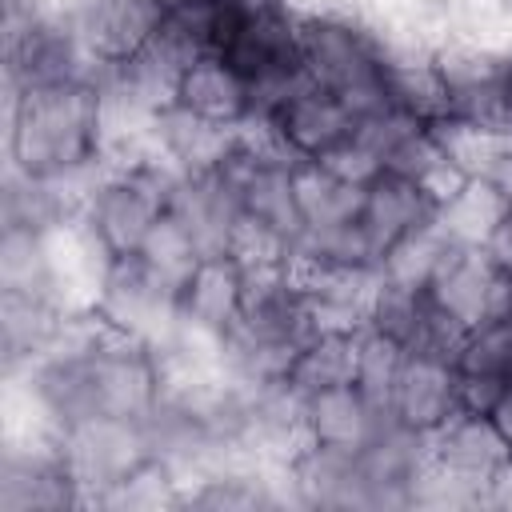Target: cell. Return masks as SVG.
<instances>
[{
    "label": "cell",
    "mask_w": 512,
    "mask_h": 512,
    "mask_svg": "<svg viewBox=\"0 0 512 512\" xmlns=\"http://www.w3.org/2000/svg\"><path fill=\"white\" fill-rule=\"evenodd\" d=\"M4 160L8 168L40 180H68L104 168L96 88H4Z\"/></svg>",
    "instance_id": "1"
},
{
    "label": "cell",
    "mask_w": 512,
    "mask_h": 512,
    "mask_svg": "<svg viewBox=\"0 0 512 512\" xmlns=\"http://www.w3.org/2000/svg\"><path fill=\"white\" fill-rule=\"evenodd\" d=\"M300 64L312 84L336 92L356 120L388 108L384 96V36L352 12L300 16Z\"/></svg>",
    "instance_id": "2"
},
{
    "label": "cell",
    "mask_w": 512,
    "mask_h": 512,
    "mask_svg": "<svg viewBox=\"0 0 512 512\" xmlns=\"http://www.w3.org/2000/svg\"><path fill=\"white\" fill-rule=\"evenodd\" d=\"M180 180L184 172L172 168L160 152L136 168H104L80 216L112 256H136L156 220L168 212Z\"/></svg>",
    "instance_id": "3"
},
{
    "label": "cell",
    "mask_w": 512,
    "mask_h": 512,
    "mask_svg": "<svg viewBox=\"0 0 512 512\" xmlns=\"http://www.w3.org/2000/svg\"><path fill=\"white\" fill-rule=\"evenodd\" d=\"M60 452L72 480L84 492V508H100V500L120 480H128L136 468L152 460V440L144 420L88 416L60 432Z\"/></svg>",
    "instance_id": "4"
},
{
    "label": "cell",
    "mask_w": 512,
    "mask_h": 512,
    "mask_svg": "<svg viewBox=\"0 0 512 512\" xmlns=\"http://www.w3.org/2000/svg\"><path fill=\"white\" fill-rule=\"evenodd\" d=\"M432 60L444 80V100H448L444 120L472 124V128H496V132L512 128V104H508V80H504L500 52L448 36L432 48Z\"/></svg>",
    "instance_id": "5"
},
{
    "label": "cell",
    "mask_w": 512,
    "mask_h": 512,
    "mask_svg": "<svg viewBox=\"0 0 512 512\" xmlns=\"http://www.w3.org/2000/svg\"><path fill=\"white\" fill-rule=\"evenodd\" d=\"M92 312L120 336L156 348L180 320V288L148 272L140 256H116Z\"/></svg>",
    "instance_id": "6"
},
{
    "label": "cell",
    "mask_w": 512,
    "mask_h": 512,
    "mask_svg": "<svg viewBox=\"0 0 512 512\" xmlns=\"http://www.w3.org/2000/svg\"><path fill=\"white\" fill-rule=\"evenodd\" d=\"M84 508L60 440H4L0 448V512H64Z\"/></svg>",
    "instance_id": "7"
},
{
    "label": "cell",
    "mask_w": 512,
    "mask_h": 512,
    "mask_svg": "<svg viewBox=\"0 0 512 512\" xmlns=\"http://www.w3.org/2000/svg\"><path fill=\"white\" fill-rule=\"evenodd\" d=\"M428 296L460 328L512 316V280L476 244H452L428 280Z\"/></svg>",
    "instance_id": "8"
},
{
    "label": "cell",
    "mask_w": 512,
    "mask_h": 512,
    "mask_svg": "<svg viewBox=\"0 0 512 512\" xmlns=\"http://www.w3.org/2000/svg\"><path fill=\"white\" fill-rule=\"evenodd\" d=\"M256 124H268L296 160H324L356 132L360 120L336 92L304 80L268 120H256Z\"/></svg>",
    "instance_id": "9"
},
{
    "label": "cell",
    "mask_w": 512,
    "mask_h": 512,
    "mask_svg": "<svg viewBox=\"0 0 512 512\" xmlns=\"http://www.w3.org/2000/svg\"><path fill=\"white\" fill-rule=\"evenodd\" d=\"M432 464V436L384 416L376 436L360 448L372 508H412V488Z\"/></svg>",
    "instance_id": "10"
},
{
    "label": "cell",
    "mask_w": 512,
    "mask_h": 512,
    "mask_svg": "<svg viewBox=\"0 0 512 512\" xmlns=\"http://www.w3.org/2000/svg\"><path fill=\"white\" fill-rule=\"evenodd\" d=\"M460 372L444 352H408L388 400V416L432 436L460 412Z\"/></svg>",
    "instance_id": "11"
},
{
    "label": "cell",
    "mask_w": 512,
    "mask_h": 512,
    "mask_svg": "<svg viewBox=\"0 0 512 512\" xmlns=\"http://www.w3.org/2000/svg\"><path fill=\"white\" fill-rule=\"evenodd\" d=\"M68 16L100 64H124L160 32L164 0H72Z\"/></svg>",
    "instance_id": "12"
},
{
    "label": "cell",
    "mask_w": 512,
    "mask_h": 512,
    "mask_svg": "<svg viewBox=\"0 0 512 512\" xmlns=\"http://www.w3.org/2000/svg\"><path fill=\"white\" fill-rule=\"evenodd\" d=\"M452 364L460 372V404L468 412H492L512 388V316L472 324L460 336Z\"/></svg>",
    "instance_id": "13"
},
{
    "label": "cell",
    "mask_w": 512,
    "mask_h": 512,
    "mask_svg": "<svg viewBox=\"0 0 512 512\" xmlns=\"http://www.w3.org/2000/svg\"><path fill=\"white\" fill-rule=\"evenodd\" d=\"M432 220H436V200L420 184H412L396 172H380L364 184L356 224H360V232H364V240L376 256V268H380L388 248H396L404 236L420 232Z\"/></svg>",
    "instance_id": "14"
},
{
    "label": "cell",
    "mask_w": 512,
    "mask_h": 512,
    "mask_svg": "<svg viewBox=\"0 0 512 512\" xmlns=\"http://www.w3.org/2000/svg\"><path fill=\"white\" fill-rule=\"evenodd\" d=\"M288 488H292V504L300 508H340V512L372 508L360 452L348 448L304 444L288 464Z\"/></svg>",
    "instance_id": "15"
},
{
    "label": "cell",
    "mask_w": 512,
    "mask_h": 512,
    "mask_svg": "<svg viewBox=\"0 0 512 512\" xmlns=\"http://www.w3.org/2000/svg\"><path fill=\"white\" fill-rule=\"evenodd\" d=\"M172 216L184 220V228L196 236L200 252L212 256V252H228L232 248V236L244 220V204H240V188L216 168V172H204V176H184L172 192V204H168Z\"/></svg>",
    "instance_id": "16"
},
{
    "label": "cell",
    "mask_w": 512,
    "mask_h": 512,
    "mask_svg": "<svg viewBox=\"0 0 512 512\" xmlns=\"http://www.w3.org/2000/svg\"><path fill=\"white\" fill-rule=\"evenodd\" d=\"M384 416L388 412L376 400H368L356 384H336V388H320V392L300 396L304 440L308 444H324V448L360 452L376 436Z\"/></svg>",
    "instance_id": "17"
},
{
    "label": "cell",
    "mask_w": 512,
    "mask_h": 512,
    "mask_svg": "<svg viewBox=\"0 0 512 512\" xmlns=\"http://www.w3.org/2000/svg\"><path fill=\"white\" fill-rule=\"evenodd\" d=\"M508 456H512V444L500 432V424L492 420V412L460 408L440 432H432V464H440L464 480H476L484 488L504 468Z\"/></svg>",
    "instance_id": "18"
},
{
    "label": "cell",
    "mask_w": 512,
    "mask_h": 512,
    "mask_svg": "<svg viewBox=\"0 0 512 512\" xmlns=\"http://www.w3.org/2000/svg\"><path fill=\"white\" fill-rule=\"evenodd\" d=\"M172 104H180V108H188L204 120L228 124V128H244L252 120V108H256L248 76H240L216 52H204L184 68Z\"/></svg>",
    "instance_id": "19"
},
{
    "label": "cell",
    "mask_w": 512,
    "mask_h": 512,
    "mask_svg": "<svg viewBox=\"0 0 512 512\" xmlns=\"http://www.w3.org/2000/svg\"><path fill=\"white\" fill-rule=\"evenodd\" d=\"M76 312L60 308L48 296H28V292H0V356H4V376L32 368L64 332V324Z\"/></svg>",
    "instance_id": "20"
},
{
    "label": "cell",
    "mask_w": 512,
    "mask_h": 512,
    "mask_svg": "<svg viewBox=\"0 0 512 512\" xmlns=\"http://www.w3.org/2000/svg\"><path fill=\"white\" fill-rule=\"evenodd\" d=\"M244 304V264L228 252L200 256L188 280L180 284V316L204 332L224 336Z\"/></svg>",
    "instance_id": "21"
},
{
    "label": "cell",
    "mask_w": 512,
    "mask_h": 512,
    "mask_svg": "<svg viewBox=\"0 0 512 512\" xmlns=\"http://www.w3.org/2000/svg\"><path fill=\"white\" fill-rule=\"evenodd\" d=\"M236 144H240V128L204 120V116H196V112H188L180 104H168L160 112V120H156V148L184 176L216 172L232 156Z\"/></svg>",
    "instance_id": "22"
},
{
    "label": "cell",
    "mask_w": 512,
    "mask_h": 512,
    "mask_svg": "<svg viewBox=\"0 0 512 512\" xmlns=\"http://www.w3.org/2000/svg\"><path fill=\"white\" fill-rule=\"evenodd\" d=\"M384 96H388V108L420 124H440L448 116V100H444V80L436 72L432 48L384 44Z\"/></svg>",
    "instance_id": "23"
},
{
    "label": "cell",
    "mask_w": 512,
    "mask_h": 512,
    "mask_svg": "<svg viewBox=\"0 0 512 512\" xmlns=\"http://www.w3.org/2000/svg\"><path fill=\"white\" fill-rule=\"evenodd\" d=\"M292 184H296V208H300V240L304 236H328V232L356 224L364 184L336 176L320 160H300L292 168Z\"/></svg>",
    "instance_id": "24"
},
{
    "label": "cell",
    "mask_w": 512,
    "mask_h": 512,
    "mask_svg": "<svg viewBox=\"0 0 512 512\" xmlns=\"http://www.w3.org/2000/svg\"><path fill=\"white\" fill-rule=\"evenodd\" d=\"M360 332H312L300 344V352H296V360L288 368V384L300 396L320 392V388H336V384H352Z\"/></svg>",
    "instance_id": "25"
},
{
    "label": "cell",
    "mask_w": 512,
    "mask_h": 512,
    "mask_svg": "<svg viewBox=\"0 0 512 512\" xmlns=\"http://www.w3.org/2000/svg\"><path fill=\"white\" fill-rule=\"evenodd\" d=\"M0 292H28V296L56 300V292H52L48 236L44 232H32V228H0Z\"/></svg>",
    "instance_id": "26"
},
{
    "label": "cell",
    "mask_w": 512,
    "mask_h": 512,
    "mask_svg": "<svg viewBox=\"0 0 512 512\" xmlns=\"http://www.w3.org/2000/svg\"><path fill=\"white\" fill-rule=\"evenodd\" d=\"M504 208H508V200L492 184L468 180L452 200H444L436 208V224L444 228V236L452 244H476V248H484V240L496 228V220H500Z\"/></svg>",
    "instance_id": "27"
},
{
    "label": "cell",
    "mask_w": 512,
    "mask_h": 512,
    "mask_svg": "<svg viewBox=\"0 0 512 512\" xmlns=\"http://www.w3.org/2000/svg\"><path fill=\"white\" fill-rule=\"evenodd\" d=\"M448 248H452V240H448L444 228L432 220V224H424L420 232L404 236L396 248H388L376 272H380V280H392V284L428 288V280L436 276V268H440V260L448 256Z\"/></svg>",
    "instance_id": "28"
},
{
    "label": "cell",
    "mask_w": 512,
    "mask_h": 512,
    "mask_svg": "<svg viewBox=\"0 0 512 512\" xmlns=\"http://www.w3.org/2000/svg\"><path fill=\"white\" fill-rule=\"evenodd\" d=\"M136 256H140V260H144V268H148V272H156L164 284L180 288L204 252H200L196 236L184 228V220H180V216H172V212H164V216L156 220V228L148 232V240L140 244V252H136Z\"/></svg>",
    "instance_id": "29"
},
{
    "label": "cell",
    "mask_w": 512,
    "mask_h": 512,
    "mask_svg": "<svg viewBox=\"0 0 512 512\" xmlns=\"http://www.w3.org/2000/svg\"><path fill=\"white\" fill-rule=\"evenodd\" d=\"M404 356H408V348H400L396 340H388V336H380V332H372V328H364L360 340H356V376H352V384H356L368 400H376L384 412H388L392 388H396V380H400Z\"/></svg>",
    "instance_id": "30"
},
{
    "label": "cell",
    "mask_w": 512,
    "mask_h": 512,
    "mask_svg": "<svg viewBox=\"0 0 512 512\" xmlns=\"http://www.w3.org/2000/svg\"><path fill=\"white\" fill-rule=\"evenodd\" d=\"M484 252H488V260L512 280V204L500 212V220H496V228L488 232V240H484Z\"/></svg>",
    "instance_id": "31"
},
{
    "label": "cell",
    "mask_w": 512,
    "mask_h": 512,
    "mask_svg": "<svg viewBox=\"0 0 512 512\" xmlns=\"http://www.w3.org/2000/svg\"><path fill=\"white\" fill-rule=\"evenodd\" d=\"M488 508H512V456H508L504 468L488 480Z\"/></svg>",
    "instance_id": "32"
},
{
    "label": "cell",
    "mask_w": 512,
    "mask_h": 512,
    "mask_svg": "<svg viewBox=\"0 0 512 512\" xmlns=\"http://www.w3.org/2000/svg\"><path fill=\"white\" fill-rule=\"evenodd\" d=\"M492 420L500 424V432H504V436H508V444H512V388H508V392H504V400L492 408Z\"/></svg>",
    "instance_id": "33"
},
{
    "label": "cell",
    "mask_w": 512,
    "mask_h": 512,
    "mask_svg": "<svg viewBox=\"0 0 512 512\" xmlns=\"http://www.w3.org/2000/svg\"><path fill=\"white\" fill-rule=\"evenodd\" d=\"M504 80H508V104H512V52L504 56Z\"/></svg>",
    "instance_id": "34"
}]
</instances>
